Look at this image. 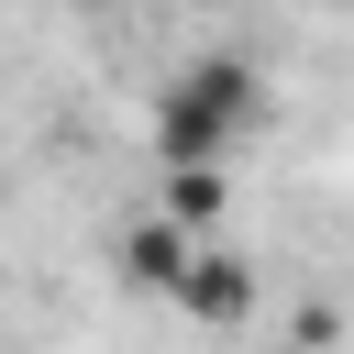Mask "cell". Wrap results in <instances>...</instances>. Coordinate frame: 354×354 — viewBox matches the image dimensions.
Listing matches in <instances>:
<instances>
[{
	"instance_id": "obj_1",
	"label": "cell",
	"mask_w": 354,
	"mask_h": 354,
	"mask_svg": "<svg viewBox=\"0 0 354 354\" xmlns=\"http://www.w3.org/2000/svg\"><path fill=\"white\" fill-rule=\"evenodd\" d=\"M254 122H266V66H254V55H188V66L155 88V166H166V177L232 166Z\"/></svg>"
},
{
	"instance_id": "obj_2",
	"label": "cell",
	"mask_w": 354,
	"mask_h": 354,
	"mask_svg": "<svg viewBox=\"0 0 354 354\" xmlns=\"http://www.w3.org/2000/svg\"><path fill=\"white\" fill-rule=\"evenodd\" d=\"M177 310H188V321H210V332H232V321L254 310V266H243V254H221V243H199V254H188V277H177Z\"/></svg>"
},
{
	"instance_id": "obj_3",
	"label": "cell",
	"mask_w": 354,
	"mask_h": 354,
	"mask_svg": "<svg viewBox=\"0 0 354 354\" xmlns=\"http://www.w3.org/2000/svg\"><path fill=\"white\" fill-rule=\"evenodd\" d=\"M188 254H199V232H188L177 210H155V221H133V232H122V277H133V288H155V299H177Z\"/></svg>"
},
{
	"instance_id": "obj_4",
	"label": "cell",
	"mask_w": 354,
	"mask_h": 354,
	"mask_svg": "<svg viewBox=\"0 0 354 354\" xmlns=\"http://www.w3.org/2000/svg\"><path fill=\"white\" fill-rule=\"evenodd\" d=\"M221 199H232V188H221V166H188V177H166V210H177L188 232H199V221H221Z\"/></svg>"
}]
</instances>
